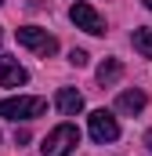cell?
I'll return each mask as SVG.
<instances>
[{
    "label": "cell",
    "mask_w": 152,
    "mask_h": 156,
    "mask_svg": "<svg viewBox=\"0 0 152 156\" xmlns=\"http://www.w3.org/2000/svg\"><path fill=\"white\" fill-rule=\"evenodd\" d=\"M141 4H145V7H152V0H141Z\"/></svg>",
    "instance_id": "5bb4252c"
},
{
    "label": "cell",
    "mask_w": 152,
    "mask_h": 156,
    "mask_svg": "<svg viewBox=\"0 0 152 156\" xmlns=\"http://www.w3.org/2000/svg\"><path fill=\"white\" fill-rule=\"evenodd\" d=\"M54 105H58V113L76 116V113L83 109V94H80V91H73V87H58V94H54Z\"/></svg>",
    "instance_id": "52a82bcc"
},
{
    "label": "cell",
    "mask_w": 152,
    "mask_h": 156,
    "mask_svg": "<svg viewBox=\"0 0 152 156\" xmlns=\"http://www.w3.org/2000/svg\"><path fill=\"white\" fill-rule=\"evenodd\" d=\"M0 40H4V33H0Z\"/></svg>",
    "instance_id": "9a60e30c"
},
{
    "label": "cell",
    "mask_w": 152,
    "mask_h": 156,
    "mask_svg": "<svg viewBox=\"0 0 152 156\" xmlns=\"http://www.w3.org/2000/svg\"><path fill=\"white\" fill-rule=\"evenodd\" d=\"M145 102H149V98H145V91H123V94L116 98V109L134 116V113H141V109H145Z\"/></svg>",
    "instance_id": "ba28073f"
},
{
    "label": "cell",
    "mask_w": 152,
    "mask_h": 156,
    "mask_svg": "<svg viewBox=\"0 0 152 156\" xmlns=\"http://www.w3.org/2000/svg\"><path fill=\"white\" fill-rule=\"evenodd\" d=\"M76 145H80V131H76V123H58V127L43 138L40 153H43V156H69Z\"/></svg>",
    "instance_id": "6da1fadb"
},
{
    "label": "cell",
    "mask_w": 152,
    "mask_h": 156,
    "mask_svg": "<svg viewBox=\"0 0 152 156\" xmlns=\"http://www.w3.org/2000/svg\"><path fill=\"white\" fill-rule=\"evenodd\" d=\"M119 76H123V66H119V58H105V62L98 66V83H102V87H112Z\"/></svg>",
    "instance_id": "9c48e42d"
},
{
    "label": "cell",
    "mask_w": 152,
    "mask_h": 156,
    "mask_svg": "<svg viewBox=\"0 0 152 156\" xmlns=\"http://www.w3.org/2000/svg\"><path fill=\"white\" fill-rule=\"evenodd\" d=\"M15 37H18V44H22V47L36 51L40 58H51V55L58 51V40L51 37L47 29H36V26H22V29H18Z\"/></svg>",
    "instance_id": "3957f363"
},
{
    "label": "cell",
    "mask_w": 152,
    "mask_h": 156,
    "mask_svg": "<svg viewBox=\"0 0 152 156\" xmlns=\"http://www.w3.org/2000/svg\"><path fill=\"white\" fill-rule=\"evenodd\" d=\"M26 80H29V73L18 66V58L0 55V87H22Z\"/></svg>",
    "instance_id": "8992f818"
},
{
    "label": "cell",
    "mask_w": 152,
    "mask_h": 156,
    "mask_svg": "<svg viewBox=\"0 0 152 156\" xmlns=\"http://www.w3.org/2000/svg\"><path fill=\"white\" fill-rule=\"evenodd\" d=\"M145 145H149V149H152V131H149V134H145Z\"/></svg>",
    "instance_id": "4fadbf2b"
},
{
    "label": "cell",
    "mask_w": 152,
    "mask_h": 156,
    "mask_svg": "<svg viewBox=\"0 0 152 156\" xmlns=\"http://www.w3.org/2000/svg\"><path fill=\"white\" fill-rule=\"evenodd\" d=\"M0 4H4V0H0Z\"/></svg>",
    "instance_id": "2e32d148"
},
{
    "label": "cell",
    "mask_w": 152,
    "mask_h": 156,
    "mask_svg": "<svg viewBox=\"0 0 152 156\" xmlns=\"http://www.w3.org/2000/svg\"><path fill=\"white\" fill-rule=\"evenodd\" d=\"M87 127H91V138L102 142V145L119 138V123H116V116H112V113H105V109H94L91 120H87Z\"/></svg>",
    "instance_id": "277c9868"
},
{
    "label": "cell",
    "mask_w": 152,
    "mask_h": 156,
    "mask_svg": "<svg viewBox=\"0 0 152 156\" xmlns=\"http://www.w3.org/2000/svg\"><path fill=\"white\" fill-rule=\"evenodd\" d=\"M69 62H73V66H87V51L73 47V51H69Z\"/></svg>",
    "instance_id": "8fae6325"
},
{
    "label": "cell",
    "mask_w": 152,
    "mask_h": 156,
    "mask_svg": "<svg viewBox=\"0 0 152 156\" xmlns=\"http://www.w3.org/2000/svg\"><path fill=\"white\" fill-rule=\"evenodd\" d=\"M29 142V131H15V145H26Z\"/></svg>",
    "instance_id": "7c38bea8"
},
{
    "label": "cell",
    "mask_w": 152,
    "mask_h": 156,
    "mask_svg": "<svg viewBox=\"0 0 152 156\" xmlns=\"http://www.w3.org/2000/svg\"><path fill=\"white\" fill-rule=\"evenodd\" d=\"M47 109V102L36 98V94H18V98H4L0 102V116L7 120H33Z\"/></svg>",
    "instance_id": "7a4b0ae2"
},
{
    "label": "cell",
    "mask_w": 152,
    "mask_h": 156,
    "mask_svg": "<svg viewBox=\"0 0 152 156\" xmlns=\"http://www.w3.org/2000/svg\"><path fill=\"white\" fill-rule=\"evenodd\" d=\"M134 47L145 55V58H152V29L149 26H141V29H134Z\"/></svg>",
    "instance_id": "30bf717a"
},
{
    "label": "cell",
    "mask_w": 152,
    "mask_h": 156,
    "mask_svg": "<svg viewBox=\"0 0 152 156\" xmlns=\"http://www.w3.org/2000/svg\"><path fill=\"white\" fill-rule=\"evenodd\" d=\"M69 18H73L76 26L83 29V33H94V37H102L105 33V22H102V15L87 4V0H76L73 7H69Z\"/></svg>",
    "instance_id": "5b68a950"
}]
</instances>
